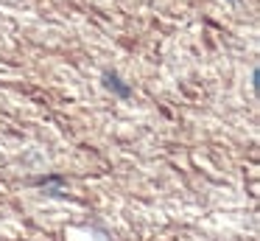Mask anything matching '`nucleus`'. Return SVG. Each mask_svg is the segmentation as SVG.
Returning <instances> with one entry per match:
<instances>
[{"label":"nucleus","mask_w":260,"mask_h":241,"mask_svg":"<svg viewBox=\"0 0 260 241\" xmlns=\"http://www.w3.org/2000/svg\"><path fill=\"white\" fill-rule=\"evenodd\" d=\"M230 3H238V0H230Z\"/></svg>","instance_id":"f03ea898"},{"label":"nucleus","mask_w":260,"mask_h":241,"mask_svg":"<svg viewBox=\"0 0 260 241\" xmlns=\"http://www.w3.org/2000/svg\"><path fill=\"white\" fill-rule=\"evenodd\" d=\"M101 78H104V87L112 90L118 98H129V95H132V87H129V84H123V78H120L115 70H104Z\"/></svg>","instance_id":"f257e3e1"}]
</instances>
